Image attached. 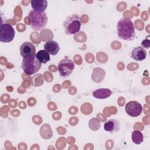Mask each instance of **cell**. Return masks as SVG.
I'll use <instances>...</instances> for the list:
<instances>
[{
  "label": "cell",
  "mask_w": 150,
  "mask_h": 150,
  "mask_svg": "<svg viewBox=\"0 0 150 150\" xmlns=\"http://www.w3.org/2000/svg\"><path fill=\"white\" fill-rule=\"evenodd\" d=\"M30 5L33 11L43 12L47 8V1L46 0H32Z\"/></svg>",
  "instance_id": "cell-12"
},
{
  "label": "cell",
  "mask_w": 150,
  "mask_h": 150,
  "mask_svg": "<svg viewBox=\"0 0 150 150\" xmlns=\"http://www.w3.org/2000/svg\"><path fill=\"white\" fill-rule=\"evenodd\" d=\"M59 74L62 77L69 76L74 69V63L71 59L65 58L61 60L57 65Z\"/></svg>",
  "instance_id": "cell-6"
},
{
  "label": "cell",
  "mask_w": 150,
  "mask_h": 150,
  "mask_svg": "<svg viewBox=\"0 0 150 150\" xmlns=\"http://www.w3.org/2000/svg\"><path fill=\"white\" fill-rule=\"evenodd\" d=\"M132 141L135 144H141L144 141V135L141 131L134 130L132 132Z\"/></svg>",
  "instance_id": "cell-15"
},
{
  "label": "cell",
  "mask_w": 150,
  "mask_h": 150,
  "mask_svg": "<svg viewBox=\"0 0 150 150\" xmlns=\"http://www.w3.org/2000/svg\"><path fill=\"white\" fill-rule=\"evenodd\" d=\"M120 122L115 119H110L107 121L104 124V128L105 131L114 134L120 130Z\"/></svg>",
  "instance_id": "cell-9"
},
{
  "label": "cell",
  "mask_w": 150,
  "mask_h": 150,
  "mask_svg": "<svg viewBox=\"0 0 150 150\" xmlns=\"http://www.w3.org/2000/svg\"><path fill=\"white\" fill-rule=\"evenodd\" d=\"M28 18L31 28L37 31L44 28L48 22L47 16L45 12H39L32 10L29 13Z\"/></svg>",
  "instance_id": "cell-3"
},
{
  "label": "cell",
  "mask_w": 150,
  "mask_h": 150,
  "mask_svg": "<svg viewBox=\"0 0 150 150\" xmlns=\"http://www.w3.org/2000/svg\"><path fill=\"white\" fill-rule=\"evenodd\" d=\"M41 67L42 63L38 60L36 53L23 57L21 68L26 74L32 75L38 72Z\"/></svg>",
  "instance_id": "cell-2"
},
{
  "label": "cell",
  "mask_w": 150,
  "mask_h": 150,
  "mask_svg": "<svg viewBox=\"0 0 150 150\" xmlns=\"http://www.w3.org/2000/svg\"><path fill=\"white\" fill-rule=\"evenodd\" d=\"M117 34L120 38L125 40H132L135 37V26L129 19H120L117 24Z\"/></svg>",
  "instance_id": "cell-1"
},
{
  "label": "cell",
  "mask_w": 150,
  "mask_h": 150,
  "mask_svg": "<svg viewBox=\"0 0 150 150\" xmlns=\"http://www.w3.org/2000/svg\"><path fill=\"white\" fill-rule=\"evenodd\" d=\"M63 25L66 34L74 35L80 29L81 25V18L77 14H72L65 19Z\"/></svg>",
  "instance_id": "cell-4"
},
{
  "label": "cell",
  "mask_w": 150,
  "mask_h": 150,
  "mask_svg": "<svg viewBox=\"0 0 150 150\" xmlns=\"http://www.w3.org/2000/svg\"><path fill=\"white\" fill-rule=\"evenodd\" d=\"M146 52L141 46H137L131 52V57L136 61H142L146 57Z\"/></svg>",
  "instance_id": "cell-11"
},
{
  "label": "cell",
  "mask_w": 150,
  "mask_h": 150,
  "mask_svg": "<svg viewBox=\"0 0 150 150\" xmlns=\"http://www.w3.org/2000/svg\"><path fill=\"white\" fill-rule=\"evenodd\" d=\"M125 110L128 115L136 117L141 115L143 111V108L139 102L137 101H130L125 104Z\"/></svg>",
  "instance_id": "cell-7"
},
{
  "label": "cell",
  "mask_w": 150,
  "mask_h": 150,
  "mask_svg": "<svg viewBox=\"0 0 150 150\" xmlns=\"http://www.w3.org/2000/svg\"><path fill=\"white\" fill-rule=\"evenodd\" d=\"M15 32L12 26L7 23L0 25V41L2 43H9L13 40Z\"/></svg>",
  "instance_id": "cell-5"
},
{
  "label": "cell",
  "mask_w": 150,
  "mask_h": 150,
  "mask_svg": "<svg viewBox=\"0 0 150 150\" xmlns=\"http://www.w3.org/2000/svg\"><path fill=\"white\" fill-rule=\"evenodd\" d=\"M36 53V48L34 45L29 42H23L20 47V54L24 57Z\"/></svg>",
  "instance_id": "cell-8"
},
{
  "label": "cell",
  "mask_w": 150,
  "mask_h": 150,
  "mask_svg": "<svg viewBox=\"0 0 150 150\" xmlns=\"http://www.w3.org/2000/svg\"><path fill=\"white\" fill-rule=\"evenodd\" d=\"M36 54L38 60L41 63H46L50 60V54L45 50H40Z\"/></svg>",
  "instance_id": "cell-14"
},
{
  "label": "cell",
  "mask_w": 150,
  "mask_h": 150,
  "mask_svg": "<svg viewBox=\"0 0 150 150\" xmlns=\"http://www.w3.org/2000/svg\"><path fill=\"white\" fill-rule=\"evenodd\" d=\"M149 36H148L141 42L142 47H144L145 49H148L149 47V46H150V40H149Z\"/></svg>",
  "instance_id": "cell-16"
},
{
  "label": "cell",
  "mask_w": 150,
  "mask_h": 150,
  "mask_svg": "<svg viewBox=\"0 0 150 150\" xmlns=\"http://www.w3.org/2000/svg\"><path fill=\"white\" fill-rule=\"evenodd\" d=\"M112 91L108 88H99L93 92V96L98 99H105L109 97Z\"/></svg>",
  "instance_id": "cell-13"
},
{
  "label": "cell",
  "mask_w": 150,
  "mask_h": 150,
  "mask_svg": "<svg viewBox=\"0 0 150 150\" xmlns=\"http://www.w3.org/2000/svg\"><path fill=\"white\" fill-rule=\"evenodd\" d=\"M44 50L51 55H56L58 53L60 47L57 42L53 40H49L45 42L44 44Z\"/></svg>",
  "instance_id": "cell-10"
}]
</instances>
